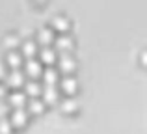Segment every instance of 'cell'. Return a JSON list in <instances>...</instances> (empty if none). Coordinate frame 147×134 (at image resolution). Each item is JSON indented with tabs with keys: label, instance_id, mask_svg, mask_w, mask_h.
Returning <instances> with one entry per match:
<instances>
[{
	"label": "cell",
	"instance_id": "obj_1",
	"mask_svg": "<svg viewBox=\"0 0 147 134\" xmlns=\"http://www.w3.org/2000/svg\"><path fill=\"white\" fill-rule=\"evenodd\" d=\"M13 119H15V121H19V123H22V119H24V116H22L21 112H19V114L15 112V114H13Z\"/></svg>",
	"mask_w": 147,
	"mask_h": 134
}]
</instances>
